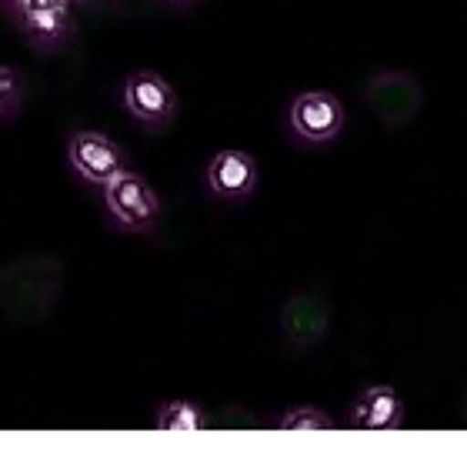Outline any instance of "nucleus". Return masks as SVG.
I'll return each mask as SVG.
<instances>
[{
  "mask_svg": "<svg viewBox=\"0 0 467 457\" xmlns=\"http://www.w3.org/2000/svg\"><path fill=\"white\" fill-rule=\"evenodd\" d=\"M104 201H108V211L114 214L117 224L134 227V231L150 227L161 214V201H157L154 187L134 171H120L117 177H110L104 184Z\"/></svg>",
  "mask_w": 467,
  "mask_h": 457,
  "instance_id": "1",
  "label": "nucleus"
},
{
  "mask_svg": "<svg viewBox=\"0 0 467 457\" xmlns=\"http://www.w3.org/2000/svg\"><path fill=\"white\" fill-rule=\"evenodd\" d=\"M291 127L294 134L311 140V144H324V140H334L344 127V108L334 94H324V90H311V94H301V98L291 104Z\"/></svg>",
  "mask_w": 467,
  "mask_h": 457,
  "instance_id": "2",
  "label": "nucleus"
},
{
  "mask_svg": "<svg viewBox=\"0 0 467 457\" xmlns=\"http://www.w3.org/2000/svg\"><path fill=\"white\" fill-rule=\"evenodd\" d=\"M67 157H70V167L84 181H90V184H108L110 177L127 171L120 147L114 140H108L104 134H94V130H80V134L70 137Z\"/></svg>",
  "mask_w": 467,
  "mask_h": 457,
  "instance_id": "3",
  "label": "nucleus"
},
{
  "mask_svg": "<svg viewBox=\"0 0 467 457\" xmlns=\"http://www.w3.org/2000/svg\"><path fill=\"white\" fill-rule=\"evenodd\" d=\"M124 104L137 120H144V124H164V120L174 117L177 98H174V88L164 78H157L150 70H140L134 78H127Z\"/></svg>",
  "mask_w": 467,
  "mask_h": 457,
  "instance_id": "4",
  "label": "nucleus"
},
{
  "mask_svg": "<svg viewBox=\"0 0 467 457\" xmlns=\"http://www.w3.org/2000/svg\"><path fill=\"white\" fill-rule=\"evenodd\" d=\"M207 184L217 197H247L257 187V164L244 151H221L207 167Z\"/></svg>",
  "mask_w": 467,
  "mask_h": 457,
  "instance_id": "5",
  "label": "nucleus"
},
{
  "mask_svg": "<svg viewBox=\"0 0 467 457\" xmlns=\"http://www.w3.org/2000/svg\"><path fill=\"white\" fill-rule=\"evenodd\" d=\"M354 428L360 431H394L400 421V400L390 388H368L350 410Z\"/></svg>",
  "mask_w": 467,
  "mask_h": 457,
  "instance_id": "6",
  "label": "nucleus"
},
{
  "mask_svg": "<svg viewBox=\"0 0 467 457\" xmlns=\"http://www.w3.org/2000/svg\"><path fill=\"white\" fill-rule=\"evenodd\" d=\"M24 24L30 34H37L44 40H54L67 27V7L70 0H17Z\"/></svg>",
  "mask_w": 467,
  "mask_h": 457,
  "instance_id": "7",
  "label": "nucleus"
},
{
  "mask_svg": "<svg viewBox=\"0 0 467 457\" xmlns=\"http://www.w3.org/2000/svg\"><path fill=\"white\" fill-rule=\"evenodd\" d=\"M157 428L161 431H201L204 428V418H201V410H197L194 404L174 400V404H167V408L161 410Z\"/></svg>",
  "mask_w": 467,
  "mask_h": 457,
  "instance_id": "8",
  "label": "nucleus"
},
{
  "mask_svg": "<svg viewBox=\"0 0 467 457\" xmlns=\"http://www.w3.org/2000/svg\"><path fill=\"white\" fill-rule=\"evenodd\" d=\"M284 431H331V418H324L321 410H291L287 418L281 421Z\"/></svg>",
  "mask_w": 467,
  "mask_h": 457,
  "instance_id": "9",
  "label": "nucleus"
},
{
  "mask_svg": "<svg viewBox=\"0 0 467 457\" xmlns=\"http://www.w3.org/2000/svg\"><path fill=\"white\" fill-rule=\"evenodd\" d=\"M17 98H20V78L10 68H0V110L14 108Z\"/></svg>",
  "mask_w": 467,
  "mask_h": 457,
  "instance_id": "10",
  "label": "nucleus"
}]
</instances>
